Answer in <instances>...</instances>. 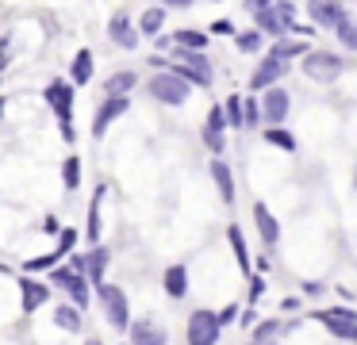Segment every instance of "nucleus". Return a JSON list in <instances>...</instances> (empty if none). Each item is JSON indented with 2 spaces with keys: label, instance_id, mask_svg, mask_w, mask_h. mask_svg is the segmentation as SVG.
<instances>
[{
  "label": "nucleus",
  "instance_id": "f257e3e1",
  "mask_svg": "<svg viewBox=\"0 0 357 345\" xmlns=\"http://www.w3.org/2000/svg\"><path fill=\"white\" fill-rule=\"evenodd\" d=\"M307 15L319 27H331L346 50H357V20L349 15V8H342L338 0H307Z\"/></svg>",
  "mask_w": 357,
  "mask_h": 345
},
{
  "label": "nucleus",
  "instance_id": "f03ea898",
  "mask_svg": "<svg viewBox=\"0 0 357 345\" xmlns=\"http://www.w3.org/2000/svg\"><path fill=\"white\" fill-rule=\"evenodd\" d=\"M96 299H100V311H104V319H108V326L112 330H119L123 334L127 326H131V303H127V291L119 288V284H96Z\"/></svg>",
  "mask_w": 357,
  "mask_h": 345
},
{
  "label": "nucleus",
  "instance_id": "7ed1b4c3",
  "mask_svg": "<svg viewBox=\"0 0 357 345\" xmlns=\"http://www.w3.org/2000/svg\"><path fill=\"white\" fill-rule=\"evenodd\" d=\"M257 20V31L269 38H288L292 35V23H296V4L292 0H273L269 8H261V12H254Z\"/></svg>",
  "mask_w": 357,
  "mask_h": 345
},
{
  "label": "nucleus",
  "instance_id": "20e7f679",
  "mask_svg": "<svg viewBox=\"0 0 357 345\" xmlns=\"http://www.w3.org/2000/svg\"><path fill=\"white\" fill-rule=\"evenodd\" d=\"M47 284H54V288H62L66 296H70V303L77 307V311H85L89 303H93V288H89V280L81 273H73L70 265H54L50 268V280Z\"/></svg>",
  "mask_w": 357,
  "mask_h": 345
},
{
  "label": "nucleus",
  "instance_id": "39448f33",
  "mask_svg": "<svg viewBox=\"0 0 357 345\" xmlns=\"http://www.w3.org/2000/svg\"><path fill=\"white\" fill-rule=\"evenodd\" d=\"M300 69H303V77H311V81L331 84V81H338V73L346 66H342V58L334 50H307L300 58Z\"/></svg>",
  "mask_w": 357,
  "mask_h": 345
},
{
  "label": "nucleus",
  "instance_id": "423d86ee",
  "mask_svg": "<svg viewBox=\"0 0 357 345\" xmlns=\"http://www.w3.org/2000/svg\"><path fill=\"white\" fill-rule=\"evenodd\" d=\"M150 96L154 100H162V104H169V107H177V104H185L188 100V92H192V84H185L177 73H169V69H162V73H154L150 77Z\"/></svg>",
  "mask_w": 357,
  "mask_h": 345
},
{
  "label": "nucleus",
  "instance_id": "0eeeda50",
  "mask_svg": "<svg viewBox=\"0 0 357 345\" xmlns=\"http://www.w3.org/2000/svg\"><path fill=\"white\" fill-rule=\"evenodd\" d=\"M311 319L323 322L338 342H357V311L354 307H326V311H315Z\"/></svg>",
  "mask_w": 357,
  "mask_h": 345
},
{
  "label": "nucleus",
  "instance_id": "6e6552de",
  "mask_svg": "<svg viewBox=\"0 0 357 345\" xmlns=\"http://www.w3.org/2000/svg\"><path fill=\"white\" fill-rule=\"evenodd\" d=\"M219 334H223V326H219L215 311H192L185 322V337L188 345H219Z\"/></svg>",
  "mask_w": 357,
  "mask_h": 345
},
{
  "label": "nucleus",
  "instance_id": "1a4fd4ad",
  "mask_svg": "<svg viewBox=\"0 0 357 345\" xmlns=\"http://www.w3.org/2000/svg\"><path fill=\"white\" fill-rule=\"evenodd\" d=\"M127 107H131V100H127V92H108V96H104V104L96 107L93 135L100 138V135H104V130H108L116 119H123V115H127Z\"/></svg>",
  "mask_w": 357,
  "mask_h": 345
},
{
  "label": "nucleus",
  "instance_id": "9d476101",
  "mask_svg": "<svg viewBox=\"0 0 357 345\" xmlns=\"http://www.w3.org/2000/svg\"><path fill=\"white\" fill-rule=\"evenodd\" d=\"M257 104H261V123H269V127H280V123L288 119L292 96H288L284 89H277V84H273V89L261 92V100H257Z\"/></svg>",
  "mask_w": 357,
  "mask_h": 345
},
{
  "label": "nucleus",
  "instance_id": "9b49d317",
  "mask_svg": "<svg viewBox=\"0 0 357 345\" xmlns=\"http://www.w3.org/2000/svg\"><path fill=\"white\" fill-rule=\"evenodd\" d=\"M127 345H169V334H165V326L154 319H131V326H127Z\"/></svg>",
  "mask_w": 357,
  "mask_h": 345
},
{
  "label": "nucleus",
  "instance_id": "f8f14e48",
  "mask_svg": "<svg viewBox=\"0 0 357 345\" xmlns=\"http://www.w3.org/2000/svg\"><path fill=\"white\" fill-rule=\"evenodd\" d=\"M43 100L50 104V112H54L58 119L70 123V115H73V84L70 81H50L47 92H43Z\"/></svg>",
  "mask_w": 357,
  "mask_h": 345
},
{
  "label": "nucleus",
  "instance_id": "ddd939ff",
  "mask_svg": "<svg viewBox=\"0 0 357 345\" xmlns=\"http://www.w3.org/2000/svg\"><path fill=\"white\" fill-rule=\"evenodd\" d=\"M284 73H288V61H280V58H269V54H265V58H261V66H257L254 73H250V89L265 92V89H273V84H277Z\"/></svg>",
  "mask_w": 357,
  "mask_h": 345
},
{
  "label": "nucleus",
  "instance_id": "4468645a",
  "mask_svg": "<svg viewBox=\"0 0 357 345\" xmlns=\"http://www.w3.org/2000/svg\"><path fill=\"white\" fill-rule=\"evenodd\" d=\"M47 299H50V284L35 280V276H24V280H20V303H24L27 314H35Z\"/></svg>",
  "mask_w": 357,
  "mask_h": 345
},
{
  "label": "nucleus",
  "instance_id": "2eb2a0df",
  "mask_svg": "<svg viewBox=\"0 0 357 345\" xmlns=\"http://www.w3.org/2000/svg\"><path fill=\"white\" fill-rule=\"evenodd\" d=\"M108 38L116 46H123V50H135V46H139V27H135L131 20H127L123 12H116L108 20Z\"/></svg>",
  "mask_w": 357,
  "mask_h": 345
},
{
  "label": "nucleus",
  "instance_id": "dca6fc26",
  "mask_svg": "<svg viewBox=\"0 0 357 345\" xmlns=\"http://www.w3.org/2000/svg\"><path fill=\"white\" fill-rule=\"evenodd\" d=\"M254 222H257V234H261V242L273 250V245L280 242V222H277V215H273L265 204H254Z\"/></svg>",
  "mask_w": 357,
  "mask_h": 345
},
{
  "label": "nucleus",
  "instance_id": "f3484780",
  "mask_svg": "<svg viewBox=\"0 0 357 345\" xmlns=\"http://www.w3.org/2000/svg\"><path fill=\"white\" fill-rule=\"evenodd\" d=\"M211 181H215V188H219V199L223 204H234V173H231V165L227 161H219V158H211Z\"/></svg>",
  "mask_w": 357,
  "mask_h": 345
},
{
  "label": "nucleus",
  "instance_id": "a211bd4d",
  "mask_svg": "<svg viewBox=\"0 0 357 345\" xmlns=\"http://www.w3.org/2000/svg\"><path fill=\"white\" fill-rule=\"evenodd\" d=\"M108 261H112V253L104 250V245H93V253H85V280L93 284H104V273H108Z\"/></svg>",
  "mask_w": 357,
  "mask_h": 345
},
{
  "label": "nucleus",
  "instance_id": "6ab92c4d",
  "mask_svg": "<svg viewBox=\"0 0 357 345\" xmlns=\"http://www.w3.org/2000/svg\"><path fill=\"white\" fill-rule=\"evenodd\" d=\"M162 284H165V296L169 299H185L188 296V265H169L165 268V276H162Z\"/></svg>",
  "mask_w": 357,
  "mask_h": 345
},
{
  "label": "nucleus",
  "instance_id": "aec40b11",
  "mask_svg": "<svg viewBox=\"0 0 357 345\" xmlns=\"http://www.w3.org/2000/svg\"><path fill=\"white\" fill-rule=\"evenodd\" d=\"M93 69H96V58H93V50H77L73 54V66H70V84H89L93 81Z\"/></svg>",
  "mask_w": 357,
  "mask_h": 345
},
{
  "label": "nucleus",
  "instance_id": "412c9836",
  "mask_svg": "<svg viewBox=\"0 0 357 345\" xmlns=\"http://www.w3.org/2000/svg\"><path fill=\"white\" fill-rule=\"evenodd\" d=\"M54 326L66 330V334H81V330H85V319H81V311L73 303H58L54 307Z\"/></svg>",
  "mask_w": 357,
  "mask_h": 345
},
{
  "label": "nucleus",
  "instance_id": "4be33fe9",
  "mask_svg": "<svg viewBox=\"0 0 357 345\" xmlns=\"http://www.w3.org/2000/svg\"><path fill=\"white\" fill-rule=\"evenodd\" d=\"M307 54V38H277L269 50V58H280V61H292V58H303Z\"/></svg>",
  "mask_w": 357,
  "mask_h": 345
},
{
  "label": "nucleus",
  "instance_id": "5701e85b",
  "mask_svg": "<svg viewBox=\"0 0 357 345\" xmlns=\"http://www.w3.org/2000/svg\"><path fill=\"white\" fill-rule=\"evenodd\" d=\"M104 192H108V188H104V184H100V188H96V196H93V204H89V227H85V238H89V242H93V245H100V204H104Z\"/></svg>",
  "mask_w": 357,
  "mask_h": 345
},
{
  "label": "nucleus",
  "instance_id": "b1692460",
  "mask_svg": "<svg viewBox=\"0 0 357 345\" xmlns=\"http://www.w3.org/2000/svg\"><path fill=\"white\" fill-rule=\"evenodd\" d=\"M227 242H231V250H234L238 268H242V273H250L254 257H250V245H246V238H242V227H227Z\"/></svg>",
  "mask_w": 357,
  "mask_h": 345
},
{
  "label": "nucleus",
  "instance_id": "393cba45",
  "mask_svg": "<svg viewBox=\"0 0 357 345\" xmlns=\"http://www.w3.org/2000/svg\"><path fill=\"white\" fill-rule=\"evenodd\" d=\"M169 43L177 46V50H204V46H208V35H204V31H192V27H181L169 35Z\"/></svg>",
  "mask_w": 357,
  "mask_h": 345
},
{
  "label": "nucleus",
  "instance_id": "a878e982",
  "mask_svg": "<svg viewBox=\"0 0 357 345\" xmlns=\"http://www.w3.org/2000/svg\"><path fill=\"white\" fill-rule=\"evenodd\" d=\"M169 73H177L181 81L192 84V89H208L211 84V69H196V66H181L177 61V66H169Z\"/></svg>",
  "mask_w": 357,
  "mask_h": 345
},
{
  "label": "nucleus",
  "instance_id": "bb28decb",
  "mask_svg": "<svg viewBox=\"0 0 357 345\" xmlns=\"http://www.w3.org/2000/svg\"><path fill=\"white\" fill-rule=\"evenodd\" d=\"M234 46H238V50L242 54H257V50H261V46H265V35H261V31H234Z\"/></svg>",
  "mask_w": 357,
  "mask_h": 345
},
{
  "label": "nucleus",
  "instance_id": "cd10ccee",
  "mask_svg": "<svg viewBox=\"0 0 357 345\" xmlns=\"http://www.w3.org/2000/svg\"><path fill=\"white\" fill-rule=\"evenodd\" d=\"M162 27H165V8H146L139 20V31L142 35H158Z\"/></svg>",
  "mask_w": 357,
  "mask_h": 345
},
{
  "label": "nucleus",
  "instance_id": "c85d7f7f",
  "mask_svg": "<svg viewBox=\"0 0 357 345\" xmlns=\"http://www.w3.org/2000/svg\"><path fill=\"white\" fill-rule=\"evenodd\" d=\"M62 181H66V188H81V158H73V153H70V158H66L62 161Z\"/></svg>",
  "mask_w": 357,
  "mask_h": 345
},
{
  "label": "nucleus",
  "instance_id": "c756f323",
  "mask_svg": "<svg viewBox=\"0 0 357 345\" xmlns=\"http://www.w3.org/2000/svg\"><path fill=\"white\" fill-rule=\"evenodd\" d=\"M223 115H227V127L238 130L242 123H246V119H242V96H227L223 100Z\"/></svg>",
  "mask_w": 357,
  "mask_h": 345
},
{
  "label": "nucleus",
  "instance_id": "7c9ffc66",
  "mask_svg": "<svg viewBox=\"0 0 357 345\" xmlns=\"http://www.w3.org/2000/svg\"><path fill=\"white\" fill-rule=\"evenodd\" d=\"M280 330H284V326H280L277 319H265V322H257V326H254V342L265 345V342H273V337H280Z\"/></svg>",
  "mask_w": 357,
  "mask_h": 345
},
{
  "label": "nucleus",
  "instance_id": "2f4dec72",
  "mask_svg": "<svg viewBox=\"0 0 357 345\" xmlns=\"http://www.w3.org/2000/svg\"><path fill=\"white\" fill-rule=\"evenodd\" d=\"M265 142H269V146H280V150H288V153L296 150V138L288 135L284 127H269V130H265Z\"/></svg>",
  "mask_w": 357,
  "mask_h": 345
},
{
  "label": "nucleus",
  "instance_id": "473e14b6",
  "mask_svg": "<svg viewBox=\"0 0 357 345\" xmlns=\"http://www.w3.org/2000/svg\"><path fill=\"white\" fill-rule=\"evenodd\" d=\"M242 119H246L242 127H261V104H257L254 96L242 100Z\"/></svg>",
  "mask_w": 357,
  "mask_h": 345
},
{
  "label": "nucleus",
  "instance_id": "72a5a7b5",
  "mask_svg": "<svg viewBox=\"0 0 357 345\" xmlns=\"http://www.w3.org/2000/svg\"><path fill=\"white\" fill-rule=\"evenodd\" d=\"M135 84H139V77L127 69V73H116V77H108V92H131Z\"/></svg>",
  "mask_w": 357,
  "mask_h": 345
},
{
  "label": "nucleus",
  "instance_id": "f704fd0d",
  "mask_svg": "<svg viewBox=\"0 0 357 345\" xmlns=\"http://www.w3.org/2000/svg\"><path fill=\"white\" fill-rule=\"evenodd\" d=\"M177 61L181 66H196V69H211L208 58H204V50H177Z\"/></svg>",
  "mask_w": 357,
  "mask_h": 345
},
{
  "label": "nucleus",
  "instance_id": "c9c22d12",
  "mask_svg": "<svg viewBox=\"0 0 357 345\" xmlns=\"http://www.w3.org/2000/svg\"><path fill=\"white\" fill-rule=\"evenodd\" d=\"M54 265H62V257H58V253H47V257H35V261H27V276L43 273V268H54Z\"/></svg>",
  "mask_w": 357,
  "mask_h": 345
},
{
  "label": "nucleus",
  "instance_id": "e433bc0d",
  "mask_svg": "<svg viewBox=\"0 0 357 345\" xmlns=\"http://www.w3.org/2000/svg\"><path fill=\"white\" fill-rule=\"evenodd\" d=\"M208 130H219L223 135L227 130V115H223V104H211V112H208V123H204Z\"/></svg>",
  "mask_w": 357,
  "mask_h": 345
},
{
  "label": "nucleus",
  "instance_id": "4c0bfd02",
  "mask_svg": "<svg viewBox=\"0 0 357 345\" xmlns=\"http://www.w3.org/2000/svg\"><path fill=\"white\" fill-rule=\"evenodd\" d=\"M73 245H77V230H70V227H66L62 230V234H58V257H66V253H73Z\"/></svg>",
  "mask_w": 357,
  "mask_h": 345
},
{
  "label": "nucleus",
  "instance_id": "58836bf2",
  "mask_svg": "<svg viewBox=\"0 0 357 345\" xmlns=\"http://www.w3.org/2000/svg\"><path fill=\"white\" fill-rule=\"evenodd\" d=\"M200 138H204V146H208V150H211V153H215V158H219V153H223V146H227V138H223V135H219V130H208V127H204V135H200Z\"/></svg>",
  "mask_w": 357,
  "mask_h": 345
},
{
  "label": "nucleus",
  "instance_id": "ea45409f",
  "mask_svg": "<svg viewBox=\"0 0 357 345\" xmlns=\"http://www.w3.org/2000/svg\"><path fill=\"white\" fill-rule=\"evenodd\" d=\"M238 311H242V307H238V303H231V307H223V311H219V314H215V319H219V326H231V322H238Z\"/></svg>",
  "mask_w": 357,
  "mask_h": 345
},
{
  "label": "nucleus",
  "instance_id": "a19ab883",
  "mask_svg": "<svg viewBox=\"0 0 357 345\" xmlns=\"http://www.w3.org/2000/svg\"><path fill=\"white\" fill-rule=\"evenodd\" d=\"M238 326H242V330L257 326V311H254V307H246V311H238Z\"/></svg>",
  "mask_w": 357,
  "mask_h": 345
},
{
  "label": "nucleus",
  "instance_id": "79ce46f5",
  "mask_svg": "<svg viewBox=\"0 0 357 345\" xmlns=\"http://www.w3.org/2000/svg\"><path fill=\"white\" fill-rule=\"evenodd\" d=\"M261 291H265V280H261V276H254V280H250V303H257Z\"/></svg>",
  "mask_w": 357,
  "mask_h": 345
},
{
  "label": "nucleus",
  "instance_id": "37998d69",
  "mask_svg": "<svg viewBox=\"0 0 357 345\" xmlns=\"http://www.w3.org/2000/svg\"><path fill=\"white\" fill-rule=\"evenodd\" d=\"M211 31H215V35H234V23L231 20H215V23H211Z\"/></svg>",
  "mask_w": 357,
  "mask_h": 345
},
{
  "label": "nucleus",
  "instance_id": "c03bdc74",
  "mask_svg": "<svg viewBox=\"0 0 357 345\" xmlns=\"http://www.w3.org/2000/svg\"><path fill=\"white\" fill-rule=\"evenodd\" d=\"M43 230H47V234H62V222L50 215V219H43Z\"/></svg>",
  "mask_w": 357,
  "mask_h": 345
},
{
  "label": "nucleus",
  "instance_id": "a18cd8bd",
  "mask_svg": "<svg viewBox=\"0 0 357 345\" xmlns=\"http://www.w3.org/2000/svg\"><path fill=\"white\" fill-rule=\"evenodd\" d=\"M303 296H323V284H319V280H307V284H303Z\"/></svg>",
  "mask_w": 357,
  "mask_h": 345
},
{
  "label": "nucleus",
  "instance_id": "49530a36",
  "mask_svg": "<svg viewBox=\"0 0 357 345\" xmlns=\"http://www.w3.org/2000/svg\"><path fill=\"white\" fill-rule=\"evenodd\" d=\"M269 4H273V0H246L250 12H261V8H269Z\"/></svg>",
  "mask_w": 357,
  "mask_h": 345
},
{
  "label": "nucleus",
  "instance_id": "de8ad7c7",
  "mask_svg": "<svg viewBox=\"0 0 357 345\" xmlns=\"http://www.w3.org/2000/svg\"><path fill=\"white\" fill-rule=\"evenodd\" d=\"M70 268H73V273H81V276H85V257H81V253H77V257L70 261Z\"/></svg>",
  "mask_w": 357,
  "mask_h": 345
},
{
  "label": "nucleus",
  "instance_id": "09e8293b",
  "mask_svg": "<svg viewBox=\"0 0 357 345\" xmlns=\"http://www.w3.org/2000/svg\"><path fill=\"white\" fill-rule=\"evenodd\" d=\"M62 138H66V142H73V138H77V130H73V123H62Z\"/></svg>",
  "mask_w": 357,
  "mask_h": 345
},
{
  "label": "nucleus",
  "instance_id": "8fccbe9b",
  "mask_svg": "<svg viewBox=\"0 0 357 345\" xmlns=\"http://www.w3.org/2000/svg\"><path fill=\"white\" fill-rule=\"evenodd\" d=\"M162 4H169V8H188L192 0H162Z\"/></svg>",
  "mask_w": 357,
  "mask_h": 345
},
{
  "label": "nucleus",
  "instance_id": "3c124183",
  "mask_svg": "<svg viewBox=\"0 0 357 345\" xmlns=\"http://www.w3.org/2000/svg\"><path fill=\"white\" fill-rule=\"evenodd\" d=\"M0 119H4V100H0Z\"/></svg>",
  "mask_w": 357,
  "mask_h": 345
},
{
  "label": "nucleus",
  "instance_id": "603ef678",
  "mask_svg": "<svg viewBox=\"0 0 357 345\" xmlns=\"http://www.w3.org/2000/svg\"><path fill=\"white\" fill-rule=\"evenodd\" d=\"M85 345H104V342H96V337H93V342H85Z\"/></svg>",
  "mask_w": 357,
  "mask_h": 345
},
{
  "label": "nucleus",
  "instance_id": "864d4df0",
  "mask_svg": "<svg viewBox=\"0 0 357 345\" xmlns=\"http://www.w3.org/2000/svg\"><path fill=\"white\" fill-rule=\"evenodd\" d=\"M250 345H257V342H250Z\"/></svg>",
  "mask_w": 357,
  "mask_h": 345
}]
</instances>
